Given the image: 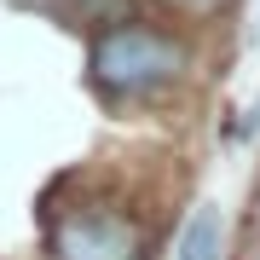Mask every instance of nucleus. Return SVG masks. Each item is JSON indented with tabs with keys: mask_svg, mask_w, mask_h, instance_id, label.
<instances>
[{
	"mask_svg": "<svg viewBox=\"0 0 260 260\" xmlns=\"http://www.w3.org/2000/svg\"><path fill=\"white\" fill-rule=\"evenodd\" d=\"M179 70H185V47L145 23H121L110 35H99L93 47V81L110 99H150L162 87H174Z\"/></svg>",
	"mask_w": 260,
	"mask_h": 260,
	"instance_id": "obj_1",
	"label": "nucleus"
},
{
	"mask_svg": "<svg viewBox=\"0 0 260 260\" xmlns=\"http://www.w3.org/2000/svg\"><path fill=\"white\" fill-rule=\"evenodd\" d=\"M139 237L121 214H75L58 225V260H133Z\"/></svg>",
	"mask_w": 260,
	"mask_h": 260,
	"instance_id": "obj_2",
	"label": "nucleus"
},
{
	"mask_svg": "<svg viewBox=\"0 0 260 260\" xmlns=\"http://www.w3.org/2000/svg\"><path fill=\"white\" fill-rule=\"evenodd\" d=\"M179 260H225V220H220V208H197L185 220Z\"/></svg>",
	"mask_w": 260,
	"mask_h": 260,
	"instance_id": "obj_3",
	"label": "nucleus"
},
{
	"mask_svg": "<svg viewBox=\"0 0 260 260\" xmlns=\"http://www.w3.org/2000/svg\"><path fill=\"white\" fill-rule=\"evenodd\" d=\"M174 6H179V12H197V18H203V12H220L225 0H174Z\"/></svg>",
	"mask_w": 260,
	"mask_h": 260,
	"instance_id": "obj_4",
	"label": "nucleus"
}]
</instances>
